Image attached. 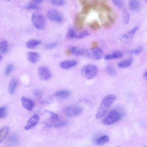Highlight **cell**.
<instances>
[{
  "instance_id": "obj_10",
  "label": "cell",
  "mask_w": 147,
  "mask_h": 147,
  "mask_svg": "<svg viewBox=\"0 0 147 147\" xmlns=\"http://www.w3.org/2000/svg\"><path fill=\"white\" fill-rule=\"evenodd\" d=\"M27 57L28 60L30 62L36 63L39 60L40 55L38 52L29 51L27 54Z\"/></svg>"
},
{
  "instance_id": "obj_18",
  "label": "cell",
  "mask_w": 147,
  "mask_h": 147,
  "mask_svg": "<svg viewBox=\"0 0 147 147\" xmlns=\"http://www.w3.org/2000/svg\"><path fill=\"white\" fill-rule=\"evenodd\" d=\"M19 141V138L18 135L16 134H13L10 135L7 139V142L10 144L16 145L18 144Z\"/></svg>"
},
{
  "instance_id": "obj_9",
  "label": "cell",
  "mask_w": 147,
  "mask_h": 147,
  "mask_svg": "<svg viewBox=\"0 0 147 147\" xmlns=\"http://www.w3.org/2000/svg\"><path fill=\"white\" fill-rule=\"evenodd\" d=\"M39 119V116L36 114L33 115L28 121L24 129L27 130L30 129L37 124Z\"/></svg>"
},
{
  "instance_id": "obj_36",
  "label": "cell",
  "mask_w": 147,
  "mask_h": 147,
  "mask_svg": "<svg viewBox=\"0 0 147 147\" xmlns=\"http://www.w3.org/2000/svg\"><path fill=\"white\" fill-rule=\"evenodd\" d=\"M57 45V43L55 42H52L48 43L45 46V49H51L55 48Z\"/></svg>"
},
{
  "instance_id": "obj_51",
  "label": "cell",
  "mask_w": 147,
  "mask_h": 147,
  "mask_svg": "<svg viewBox=\"0 0 147 147\" xmlns=\"http://www.w3.org/2000/svg\"></svg>"
},
{
  "instance_id": "obj_48",
  "label": "cell",
  "mask_w": 147,
  "mask_h": 147,
  "mask_svg": "<svg viewBox=\"0 0 147 147\" xmlns=\"http://www.w3.org/2000/svg\"><path fill=\"white\" fill-rule=\"evenodd\" d=\"M122 37L125 39H128L129 38L128 35L127 34H124L122 36Z\"/></svg>"
},
{
  "instance_id": "obj_17",
  "label": "cell",
  "mask_w": 147,
  "mask_h": 147,
  "mask_svg": "<svg viewBox=\"0 0 147 147\" xmlns=\"http://www.w3.org/2000/svg\"><path fill=\"white\" fill-rule=\"evenodd\" d=\"M41 41L35 39H31L29 40L26 43V47L29 49H32L35 48L40 45Z\"/></svg>"
},
{
  "instance_id": "obj_27",
  "label": "cell",
  "mask_w": 147,
  "mask_h": 147,
  "mask_svg": "<svg viewBox=\"0 0 147 147\" xmlns=\"http://www.w3.org/2000/svg\"><path fill=\"white\" fill-rule=\"evenodd\" d=\"M122 18L123 23L125 25L127 24L129 22V15L127 10L125 9L123 11Z\"/></svg>"
},
{
  "instance_id": "obj_43",
  "label": "cell",
  "mask_w": 147,
  "mask_h": 147,
  "mask_svg": "<svg viewBox=\"0 0 147 147\" xmlns=\"http://www.w3.org/2000/svg\"><path fill=\"white\" fill-rule=\"evenodd\" d=\"M34 95L38 98H40L41 96V92L40 90H38L34 91Z\"/></svg>"
},
{
  "instance_id": "obj_38",
  "label": "cell",
  "mask_w": 147,
  "mask_h": 147,
  "mask_svg": "<svg viewBox=\"0 0 147 147\" xmlns=\"http://www.w3.org/2000/svg\"><path fill=\"white\" fill-rule=\"evenodd\" d=\"M89 34V33L88 31L86 30H84L77 35L76 38L81 39L84 36H88Z\"/></svg>"
},
{
  "instance_id": "obj_1",
  "label": "cell",
  "mask_w": 147,
  "mask_h": 147,
  "mask_svg": "<svg viewBox=\"0 0 147 147\" xmlns=\"http://www.w3.org/2000/svg\"><path fill=\"white\" fill-rule=\"evenodd\" d=\"M116 98V96L113 94H110L105 97L102 100L96 113V118L99 119L104 116Z\"/></svg>"
},
{
  "instance_id": "obj_34",
  "label": "cell",
  "mask_w": 147,
  "mask_h": 147,
  "mask_svg": "<svg viewBox=\"0 0 147 147\" xmlns=\"http://www.w3.org/2000/svg\"><path fill=\"white\" fill-rule=\"evenodd\" d=\"M107 73L111 76H114L116 74V71L114 68L112 66L109 65L106 68Z\"/></svg>"
},
{
  "instance_id": "obj_50",
  "label": "cell",
  "mask_w": 147,
  "mask_h": 147,
  "mask_svg": "<svg viewBox=\"0 0 147 147\" xmlns=\"http://www.w3.org/2000/svg\"><path fill=\"white\" fill-rule=\"evenodd\" d=\"M143 147H147V146H145Z\"/></svg>"
},
{
  "instance_id": "obj_29",
  "label": "cell",
  "mask_w": 147,
  "mask_h": 147,
  "mask_svg": "<svg viewBox=\"0 0 147 147\" xmlns=\"http://www.w3.org/2000/svg\"><path fill=\"white\" fill-rule=\"evenodd\" d=\"M8 43L6 40H4L0 42V51L5 52L7 50Z\"/></svg>"
},
{
  "instance_id": "obj_23",
  "label": "cell",
  "mask_w": 147,
  "mask_h": 147,
  "mask_svg": "<svg viewBox=\"0 0 147 147\" xmlns=\"http://www.w3.org/2000/svg\"><path fill=\"white\" fill-rule=\"evenodd\" d=\"M24 7L27 9L39 10L40 8V7L33 1L27 3Z\"/></svg>"
},
{
  "instance_id": "obj_25",
  "label": "cell",
  "mask_w": 147,
  "mask_h": 147,
  "mask_svg": "<svg viewBox=\"0 0 147 147\" xmlns=\"http://www.w3.org/2000/svg\"><path fill=\"white\" fill-rule=\"evenodd\" d=\"M45 111L49 115L53 122L59 120V116L56 113L48 110H45Z\"/></svg>"
},
{
  "instance_id": "obj_39",
  "label": "cell",
  "mask_w": 147,
  "mask_h": 147,
  "mask_svg": "<svg viewBox=\"0 0 147 147\" xmlns=\"http://www.w3.org/2000/svg\"><path fill=\"white\" fill-rule=\"evenodd\" d=\"M139 28L137 26L134 27L133 29L129 31L127 33L128 35L129 38H132L135 33L138 30Z\"/></svg>"
},
{
  "instance_id": "obj_26",
  "label": "cell",
  "mask_w": 147,
  "mask_h": 147,
  "mask_svg": "<svg viewBox=\"0 0 147 147\" xmlns=\"http://www.w3.org/2000/svg\"><path fill=\"white\" fill-rule=\"evenodd\" d=\"M68 123L67 121L65 120H59L58 121L53 122V126L56 127H59L66 125Z\"/></svg>"
},
{
  "instance_id": "obj_6",
  "label": "cell",
  "mask_w": 147,
  "mask_h": 147,
  "mask_svg": "<svg viewBox=\"0 0 147 147\" xmlns=\"http://www.w3.org/2000/svg\"><path fill=\"white\" fill-rule=\"evenodd\" d=\"M82 108L79 106L70 105L66 107L64 110L65 114L69 117L79 115L83 112Z\"/></svg>"
},
{
  "instance_id": "obj_12",
  "label": "cell",
  "mask_w": 147,
  "mask_h": 147,
  "mask_svg": "<svg viewBox=\"0 0 147 147\" xmlns=\"http://www.w3.org/2000/svg\"><path fill=\"white\" fill-rule=\"evenodd\" d=\"M77 64V61L75 60H68L61 62L60 66L64 69H68L76 66Z\"/></svg>"
},
{
  "instance_id": "obj_47",
  "label": "cell",
  "mask_w": 147,
  "mask_h": 147,
  "mask_svg": "<svg viewBox=\"0 0 147 147\" xmlns=\"http://www.w3.org/2000/svg\"><path fill=\"white\" fill-rule=\"evenodd\" d=\"M143 76L144 78L146 80H147V72L146 71H145L144 73L143 74Z\"/></svg>"
},
{
  "instance_id": "obj_35",
  "label": "cell",
  "mask_w": 147,
  "mask_h": 147,
  "mask_svg": "<svg viewBox=\"0 0 147 147\" xmlns=\"http://www.w3.org/2000/svg\"><path fill=\"white\" fill-rule=\"evenodd\" d=\"M51 2L53 5L58 6H63L65 3V1L63 0H52Z\"/></svg>"
},
{
  "instance_id": "obj_19",
  "label": "cell",
  "mask_w": 147,
  "mask_h": 147,
  "mask_svg": "<svg viewBox=\"0 0 147 147\" xmlns=\"http://www.w3.org/2000/svg\"><path fill=\"white\" fill-rule=\"evenodd\" d=\"M70 94V92L69 91L62 90L56 92L55 93L54 96L58 98L65 99L68 98Z\"/></svg>"
},
{
  "instance_id": "obj_37",
  "label": "cell",
  "mask_w": 147,
  "mask_h": 147,
  "mask_svg": "<svg viewBox=\"0 0 147 147\" xmlns=\"http://www.w3.org/2000/svg\"><path fill=\"white\" fill-rule=\"evenodd\" d=\"M112 2L115 6L119 8H122L123 7V3L122 0H113Z\"/></svg>"
},
{
  "instance_id": "obj_41",
  "label": "cell",
  "mask_w": 147,
  "mask_h": 147,
  "mask_svg": "<svg viewBox=\"0 0 147 147\" xmlns=\"http://www.w3.org/2000/svg\"><path fill=\"white\" fill-rule=\"evenodd\" d=\"M92 8L94 9H96L98 8L99 6L100 1L98 0H94L92 1Z\"/></svg>"
},
{
  "instance_id": "obj_15",
  "label": "cell",
  "mask_w": 147,
  "mask_h": 147,
  "mask_svg": "<svg viewBox=\"0 0 147 147\" xmlns=\"http://www.w3.org/2000/svg\"><path fill=\"white\" fill-rule=\"evenodd\" d=\"M86 51V49L75 46L71 47L69 50L71 53L78 56L85 55Z\"/></svg>"
},
{
  "instance_id": "obj_40",
  "label": "cell",
  "mask_w": 147,
  "mask_h": 147,
  "mask_svg": "<svg viewBox=\"0 0 147 147\" xmlns=\"http://www.w3.org/2000/svg\"><path fill=\"white\" fill-rule=\"evenodd\" d=\"M13 65L12 64L8 65L6 67L5 70V74L7 76L10 74L13 69Z\"/></svg>"
},
{
  "instance_id": "obj_2",
  "label": "cell",
  "mask_w": 147,
  "mask_h": 147,
  "mask_svg": "<svg viewBox=\"0 0 147 147\" xmlns=\"http://www.w3.org/2000/svg\"><path fill=\"white\" fill-rule=\"evenodd\" d=\"M124 115V112L121 109H113L102 119V123L105 125L113 124L122 119Z\"/></svg>"
},
{
  "instance_id": "obj_31",
  "label": "cell",
  "mask_w": 147,
  "mask_h": 147,
  "mask_svg": "<svg viewBox=\"0 0 147 147\" xmlns=\"http://www.w3.org/2000/svg\"><path fill=\"white\" fill-rule=\"evenodd\" d=\"M90 28L92 30H96L100 28V25L96 20H94L90 23L89 24Z\"/></svg>"
},
{
  "instance_id": "obj_5",
  "label": "cell",
  "mask_w": 147,
  "mask_h": 147,
  "mask_svg": "<svg viewBox=\"0 0 147 147\" xmlns=\"http://www.w3.org/2000/svg\"><path fill=\"white\" fill-rule=\"evenodd\" d=\"M104 55L103 50L98 47L86 50L85 54L89 58L95 60L102 59Z\"/></svg>"
},
{
  "instance_id": "obj_49",
  "label": "cell",
  "mask_w": 147,
  "mask_h": 147,
  "mask_svg": "<svg viewBox=\"0 0 147 147\" xmlns=\"http://www.w3.org/2000/svg\"><path fill=\"white\" fill-rule=\"evenodd\" d=\"M1 55H0V61L1 60Z\"/></svg>"
},
{
  "instance_id": "obj_22",
  "label": "cell",
  "mask_w": 147,
  "mask_h": 147,
  "mask_svg": "<svg viewBox=\"0 0 147 147\" xmlns=\"http://www.w3.org/2000/svg\"><path fill=\"white\" fill-rule=\"evenodd\" d=\"M18 84V82L15 79H12L10 81L8 88V91L10 94L13 93Z\"/></svg>"
},
{
  "instance_id": "obj_13",
  "label": "cell",
  "mask_w": 147,
  "mask_h": 147,
  "mask_svg": "<svg viewBox=\"0 0 147 147\" xmlns=\"http://www.w3.org/2000/svg\"><path fill=\"white\" fill-rule=\"evenodd\" d=\"M129 9L132 11H138L140 10L141 7L140 2L138 0H130L128 2Z\"/></svg>"
},
{
  "instance_id": "obj_14",
  "label": "cell",
  "mask_w": 147,
  "mask_h": 147,
  "mask_svg": "<svg viewBox=\"0 0 147 147\" xmlns=\"http://www.w3.org/2000/svg\"><path fill=\"white\" fill-rule=\"evenodd\" d=\"M123 55V53L122 52L117 51L105 55L104 57V59L105 60H109L119 59L122 57Z\"/></svg>"
},
{
  "instance_id": "obj_3",
  "label": "cell",
  "mask_w": 147,
  "mask_h": 147,
  "mask_svg": "<svg viewBox=\"0 0 147 147\" xmlns=\"http://www.w3.org/2000/svg\"><path fill=\"white\" fill-rule=\"evenodd\" d=\"M98 73L97 66L94 64H88L84 65L81 69L82 76L86 79L90 80L94 78Z\"/></svg>"
},
{
  "instance_id": "obj_28",
  "label": "cell",
  "mask_w": 147,
  "mask_h": 147,
  "mask_svg": "<svg viewBox=\"0 0 147 147\" xmlns=\"http://www.w3.org/2000/svg\"><path fill=\"white\" fill-rule=\"evenodd\" d=\"M85 18L81 17L80 16H78L76 18V23L77 26L79 29H81L83 27Z\"/></svg>"
},
{
  "instance_id": "obj_21",
  "label": "cell",
  "mask_w": 147,
  "mask_h": 147,
  "mask_svg": "<svg viewBox=\"0 0 147 147\" xmlns=\"http://www.w3.org/2000/svg\"><path fill=\"white\" fill-rule=\"evenodd\" d=\"M109 141V137L107 135H104L97 139L95 142L97 145L101 146L108 143Z\"/></svg>"
},
{
  "instance_id": "obj_4",
  "label": "cell",
  "mask_w": 147,
  "mask_h": 147,
  "mask_svg": "<svg viewBox=\"0 0 147 147\" xmlns=\"http://www.w3.org/2000/svg\"><path fill=\"white\" fill-rule=\"evenodd\" d=\"M31 21L33 26L37 29L43 30L46 25V20L41 13L35 12L32 15Z\"/></svg>"
},
{
  "instance_id": "obj_32",
  "label": "cell",
  "mask_w": 147,
  "mask_h": 147,
  "mask_svg": "<svg viewBox=\"0 0 147 147\" xmlns=\"http://www.w3.org/2000/svg\"><path fill=\"white\" fill-rule=\"evenodd\" d=\"M143 48L142 47H140L135 49L128 51L129 53L134 55H138L141 53L143 51Z\"/></svg>"
},
{
  "instance_id": "obj_45",
  "label": "cell",
  "mask_w": 147,
  "mask_h": 147,
  "mask_svg": "<svg viewBox=\"0 0 147 147\" xmlns=\"http://www.w3.org/2000/svg\"><path fill=\"white\" fill-rule=\"evenodd\" d=\"M98 45V43L96 41L93 42L91 44V46L93 48L97 47Z\"/></svg>"
},
{
  "instance_id": "obj_16",
  "label": "cell",
  "mask_w": 147,
  "mask_h": 147,
  "mask_svg": "<svg viewBox=\"0 0 147 147\" xmlns=\"http://www.w3.org/2000/svg\"><path fill=\"white\" fill-rule=\"evenodd\" d=\"M83 6L82 13L84 14L88 13L92 8L91 3L87 0H82L81 1Z\"/></svg>"
},
{
  "instance_id": "obj_24",
  "label": "cell",
  "mask_w": 147,
  "mask_h": 147,
  "mask_svg": "<svg viewBox=\"0 0 147 147\" xmlns=\"http://www.w3.org/2000/svg\"><path fill=\"white\" fill-rule=\"evenodd\" d=\"M9 129L7 127H4L0 130V143L6 137L9 132Z\"/></svg>"
},
{
  "instance_id": "obj_20",
  "label": "cell",
  "mask_w": 147,
  "mask_h": 147,
  "mask_svg": "<svg viewBox=\"0 0 147 147\" xmlns=\"http://www.w3.org/2000/svg\"><path fill=\"white\" fill-rule=\"evenodd\" d=\"M133 61L131 58H128L124 60L117 64V66L121 68H126L130 66L132 64Z\"/></svg>"
},
{
  "instance_id": "obj_8",
  "label": "cell",
  "mask_w": 147,
  "mask_h": 147,
  "mask_svg": "<svg viewBox=\"0 0 147 147\" xmlns=\"http://www.w3.org/2000/svg\"><path fill=\"white\" fill-rule=\"evenodd\" d=\"M38 74L39 78L42 80H47L50 78L51 73L46 67L40 66L38 69Z\"/></svg>"
},
{
  "instance_id": "obj_30",
  "label": "cell",
  "mask_w": 147,
  "mask_h": 147,
  "mask_svg": "<svg viewBox=\"0 0 147 147\" xmlns=\"http://www.w3.org/2000/svg\"><path fill=\"white\" fill-rule=\"evenodd\" d=\"M77 35L75 30L72 28L69 29L67 33V37L69 38H76Z\"/></svg>"
},
{
  "instance_id": "obj_11",
  "label": "cell",
  "mask_w": 147,
  "mask_h": 147,
  "mask_svg": "<svg viewBox=\"0 0 147 147\" xmlns=\"http://www.w3.org/2000/svg\"><path fill=\"white\" fill-rule=\"evenodd\" d=\"M21 100L22 105L28 111L33 109L34 103L31 100L24 96L22 97Z\"/></svg>"
},
{
  "instance_id": "obj_42",
  "label": "cell",
  "mask_w": 147,
  "mask_h": 147,
  "mask_svg": "<svg viewBox=\"0 0 147 147\" xmlns=\"http://www.w3.org/2000/svg\"><path fill=\"white\" fill-rule=\"evenodd\" d=\"M79 100L81 102L85 103L89 105H91V102L90 101L86 98H81Z\"/></svg>"
},
{
  "instance_id": "obj_46",
  "label": "cell",
  "mask_w": 147,
  "mask_h": 147,
  "mask_svg": "<svg viewBox=\"0 0 147 147\" xmlns=\"http://www.w3.org/2000/svg\"><path fill=\"white\" fill-rule=\"evenodd\" d=\"M33 1L37 4L40 3L43 1L42 0H35Z\"/></svg>"
},
{
  "instance_id": "obj_33",
  "label": "cell",
  "mask_w": 147,
  "mask_h": 147,
  "mask_svg": "<svg viewBox=\"0 0 147 147\" xmlns=\"http://www.w3.org/2000/svg\"><path fill=\"white\" fill-rule=\"evenodd\" d=\"M7 114V109L6 107H0V118H3L5 117Z\"/></svg>"
},
{
  "instance_id": "obj_7",
  "label": "cell",
  "mask_w": 147,
  "mask_h": 147,
  "mask_svg": "<svg viewBox=\"0 0 147 147\" xmlns=\"http://www.w3.org/2000/svg\"><path fill=\"white\" fill-rule=\"evenodd\" d=\"M47 16L50 20L57 23H61L63 18L60 13L55 9L49 10L47 13Z\"/></svg>"
},
{
  "instance_id": "obj_44",
  "label": "cell",
  "mask_w": 147,
  "mask_h": 147,
  "mask_svg": "<svg viewBox=\"0 0 147 147\" xmlns=\"http://www.w3.org/2000/svg\"><path fill=\"white\" fill-rule=\"evenodd\" d=\"M53 102V100L52 98H50L47 100H44L41 102L42 103H47L51 104Z\"/></svg>"
}]
</instances>
